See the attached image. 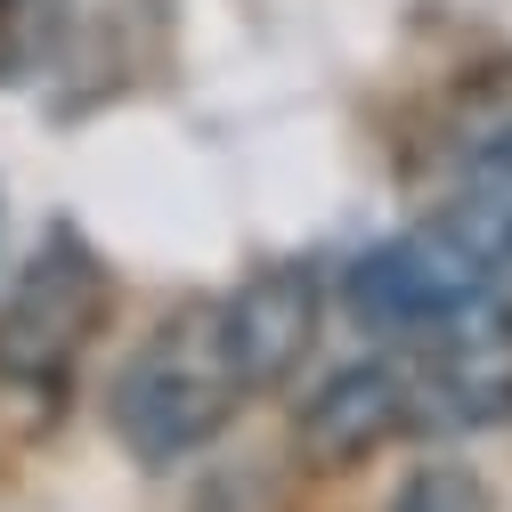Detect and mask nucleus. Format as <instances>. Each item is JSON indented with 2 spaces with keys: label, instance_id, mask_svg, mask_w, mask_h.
<instances>
[{
  "label": "nucleus",
  "instance_id": "obj_1",
  "mask_svg": "<svg viewBox=\"0 0 512 512\" xmlns=\"http://www.w3.org/2000/svg\"><path fill=\"white\" fill-rule=\"evenodd\" d=\"M342 309H350L358 334H382V342L415 350V342L464 326L480 309H512V277H504L496 252L439 204L423 228L358 252L350 277H342Z\"/></svg>",
  "mask_w": 512,
  "mask_h": 512
},
{
  "label": "nucleus",
  "instance_id": "obj_2",
  "mask_svg": "<svg viewBox=\"0 0 512 512\" xmlns=\"http://www.w3.org/2000/svg\"><path fill=\"white\" fill-rule=\"evenodd\" d=\"M236 399H244V382H236L228 342H220V301H187L122 358L106 407H114V439L139 464L163 472L179 456H196L204 439H220Z\"/></svg>",
  "mask_w": 512,
  "mask_h": 512
},
{
  "label": "nucleus",
  "instance_id": "obj_3",
  "mask_svg": "<svg viewBox=\"0 0 512 512\" xmlns=\"http://www.w3.org/2000/svg\"><path fill=\"white\" fill-rule=\"evenodd\" d=\"M98 326H106V261L90 252L82 228L57 220L0 301V391L57 399Z\"/></svg>",
  "mask_w": 512,
  "mask_h": 512
},
{
  "label": "nucleus",
  "instance_id": "obj_4",
  "mask_svg": "<svg viewBox=\"0 0 512 512\" xmlns=\"http://www.w3.org/2000/svg\"><path fill=\"white\" fill-rule=\"evenodd\" d=\"M415 431V391H407V358H358L334 382H317V399L293 415V456L309 472H350L374 447H391Z\"/></svg>",
  "mask_w": 512,
  "mask_h": 512
},
{
  "label": "nucleus",
  "instance_id": "obj_5",
  "mask_svg": "<svg viewBox=\"0 0 512 512\" xmlns=\"http://www.w3.org/2000/svg\"><path fill=\"white\" fill-rule=\"evenodd\" d=\"M317 317H326V285L301 261L244 277L220 301V342H228V366L244 391H285L301 374V358L317 350Z\"/></svg>",
  "mask_w": 512,
  "mask_h": 512
},
{
  "label": "nucleus",
  "instance_id": "obj_6",
  "mask_svg": "<svg viewBox=\"0 0 512 512\" xmlns=\"http://www.w3.org/2000/svg\"><path fill=\"white\" fill-rule=\"evenodd\" d=\"M391 512H496V504H488V480H480L472 464H423V472L399 488Z\"/></svg>",
  "mask_w": 512,
  "mask_h": 512
},
{
  "label": "nucleus",
  "instance_id": "obj_7",
  "mask_svg": "<svg viewBox=\"0 0 512 512\" xmlns=\"http://www.w3.org/2000/svg\"><path fill=\"white\" fill-rule=\"evenodd\" d=\"M0 269H9V196H0Z\"/></svg>",
  "mask_w": 512,
  "mask_h": 512
}]
</instances>
